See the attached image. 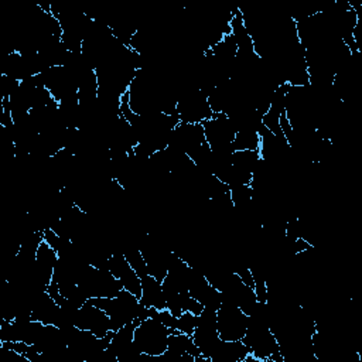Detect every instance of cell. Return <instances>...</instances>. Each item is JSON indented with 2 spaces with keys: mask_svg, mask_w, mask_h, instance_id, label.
<instances>
[{
  "mask_svg": "<svg viewBox=\"0 0 362 362\" xmlns=\"http://www.w3.org/2000/svg\"><path fill=\"white\" fill-rule=\"evenodd\" d=\"M250 354L249 348L242 339L223 341L221 339L212 354L209 355L211 362H243Z\"/></svg>",
  "mask_w": 362,
  "mask_h": 362,
  "instance_id": "cell-6",
  "label": "cell"
},
{
  "mask_svg": "<svg viewBox=\"0 0 362 362\" xmlns=\"http://www.w3.org/2000/svg\"><path fill=\"white\" fill-rule=\"evenodd\" d=\"M247 315L233 304H222L216 311V328L221 339H242L247 329Z\"/></svg>",
  "mask_w": 362,
  "mask_h": 362,
  "instance_id": "cell-3",
  "label": "cell"
},
{
  "mask_svg": "<svg viewBox=\"0 0 362 362\" xmlns=\"http://www.w3.org/2000/svg\"><path fill=\"white\" fill-rule=\"evenodd\" d=\"M168 328L157 318H147L140 321L133 334V342L137 351L150 356H160L167 349Z\"/></svg>",
  "mask_w": 362,
  "mask_h": 362,
  "instance_id": "cell-1",
  "label": "cell"
},
{
  "mask_svg": "<svg viewBox=\"0 0 362 362\" xmlns=\"http://www.w3.org/2000/svg\"><path fill=\"white\" fill-rule=\"evenodd\" d=\"M233 150L240 151V150H252V151H259L260 150V136L256 129L253 127H242L236 132L235 139H233Z\"/></svg>",
  "mask_w": 362,
  "mask_h": 362,
  "instance_id": "cell-8",
  "label": "cell"
},
{
  "mask_svg": "<svg viewBox=\"0 0 362 362\" xmlns=\"http://www.w3.org/2000/svg\"><path fill=\"white\" fill-rule=\"evenodd\" d=\"M139 301L144 307H154L158 311L167 308L161 281H158L156 277H153L150 274L143 277L141 279V296H140Z\"/></svg>",
  "mask_w": 362,
  "mask_h": 362,
  "instance_id": "cell-7",
  "label": "cell"
},
{
  "mask_svg": "<svg viewBox=\"0 0 362 362\" xmlns=\"http://www.w3.org/2000/svg\"><path fill=\"white\" fill-rule=\"evenodd\" d=\"M109 270L122 283L123 288L134 294L137 298L141 296V279L129 264L124 253L113 252L109 257Z\"/></svg>",
  "mask_w": 362,
  "mask_h": 362,
  "instance_id": "cell-5",
  "label": "cell"
},
{
  "mask_svg": "<svg viewBox=\"0 0 362 362\" xmlns=\"http://www.w3.org/2000/svg\"><path fill=\"white\" fill-rule=\"evenodd\" d=\"M205 140L215 154H233V139L236 129L225 113H214V116L202 123Z\"/></svg>",
  "mask_w": 362,
  "mask_h": 362,
  "instance_id": "cell-2",
  "label": "cell"
},
{
  "mask_svg": "<svg viewBox=\"0 0 362 362\" xmlns=\"http://www.w3.org/2000/svg\"><path fill=\"white\" fill-rule=\"evenodd\" d=\"M156 318H157L160 322H163L167 328H174V329H177V318H178V317L173 315L167 308L160 310Z\"/></svg>",
  "mask_w": 362,
  "mask_h": 362,
  "instance_id": "cell-11",
  "label": "cell"
},
{
  "mask_svg": "<svg viewBox=\"0 0 362 362\" xmlns=\"http://www.w3.org/2000/svg\"><path fill=\"white\" fill-rule=\"evenodd\" d=\"M198 322V315H195L191 311H182V314L177 318V329L180 332L192 335L195 327Z\"/></svg>",
  "mask_w": 362,
  "mask_h": 362,
  "instance_id": "cell-10",
  "label": "cell"
},
{
  "mask_svg": "<svg viewBox=\"0 0 362 362\" xmlns=\"http://www.w3.org/2000/svg\"><path fill=\"white\" fill-rule=\"evenodd\" d=\"M75 325L81 329L90 331L96 337H105L110 329L109 315L99 307L86 301L76 313Z\"/></svg>",
  "mask_w": 362,
  "mask_h": 362,
  "instance_id": "cell-4",
  "label": "cell"
},
{
  "mask_svg": "<svg viewBox=\"0 0 362 362\" xmlns=\"http://www.w3.org/2000/svg\"><path fill=\"white\" fill-rule=\"evenodd\" d=\"M123 253H124V256H126L129 264L133 267V270L139 274L140 279H143V277H146V276L148 274V273H147L146 260H144V257H143L141 250H140L139 246H134V245L127 246Z\"/></svg>",
  "mask_w": 362,
  "mask_h": 362,
  "instance_id": "cell-9",
  "label": "cell"
}]
</instances>
